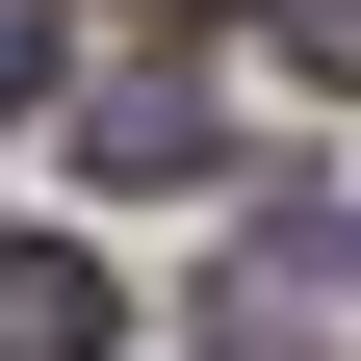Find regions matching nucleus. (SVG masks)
Returning <instances> with one entry per match:
<instances>
[{
  "label": "nucleus",
  "mask_w": 361,
  "mask_h": 361,
  "mask_svg": "<svg viewBox=\"0 0 361 361\" xmlns=\"http://www.w3.org/2000/svg\"><path fill=\"white\" fill-rule=\"evenodd\" d=\"M0 361H104V258L78 233H0Z\"/></svg>",
  "instance_id": "nucleus-1"
},
{
  "label": "nucleus",
  "mask_w": 361,
  "mask_h": 361,
  "mask_svg": "<svg viewBox=\"0 0 361 361\" xmlns=\"http://www.w3.org/2000/svg\"><path fill=\"white\" fill-rule=\"evenodd\" d=\"M78 155H104V180H207L233 129H207V78H104V104H78Z\"/></svg>",
  "instance_id": "nucleus-2"
},
{
  "label": "nucleus",
  "mask_w": 361,
  "mask_h": 361,
  "mask_svg": "<svg viewBox=\"0 0 361 361\" xmlns=\"http://www.w3.org/2000/svg\"><path fill=\"white\" fill-rule=\"evenodd\" d=\"M258 52L284 78H361V0H258Z\"/></svg>",
  "instance_id": "nucleus-3"
},
{
  "label": "nucleus",
  "mask_w": 361,
  "mask_h": 361,
  "mask_svg": "<svg viewBox=\"0 0 361 361\" xmlns=\"http://www.w3.org/2000/svg\"><path fill=\"white\" fill-rule=\"evenodd\" d=\"M26 78H52V0H0V104H26Z\"/></svg>",
  "instance_id": "nucleus-4"
}]
</instances>
